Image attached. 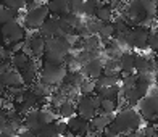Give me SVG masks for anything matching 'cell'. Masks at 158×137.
<instances>
[{
  "label": "cell",
  "mask_w": 158,
  "mask_h": 137,
  "mask_svg": "<svg viewBox=\"0 0 158 137\" xmlns=\"http://www.w3.org/2000/svg\"><path fill=\"white\" fill-rule=\"evenodd\" d=\"M142 116L139 114V111L132 106L123 108L121 111H118V114L113 118L111 127H114L116 131L121 134H131L134 131H137L140 126Z\"/></svg>",
  "instance_id": "6da1fadb"
},
{
  "label": "cell",
  "mask_w": 158,
  "mask_h": 137,
  "mask_svg": "<svg viewBox=\"0 0 158 137\" xmlns=\"http://www.w3.org/2000/svg\"><path fill=\"white\" fill-rule=\"evenodd\" d=\"M66 74H68V68L64 64H55V63L44 61L37 76H39V82L52 89L55 85H61L64 82Z\"/></svg>",
  "instance_id": "7a4b0ae2"
},
{
  "label": "cell",
  "mask_w": 158,
  "mask_h": 137,
  "mask_svg": "<svg viewBox=\"0 0 158 137\" xmlns=\"http://www.w3.org/2000/svg\"><path fill=\"white\" fill-rule=\"evenodd\" d=\"M48 16H50V13L47 8V3H40V2L27 3L26 5V15L23 19L24 27H27L29 31H39Z\"/></svg>",
  "instance_id": "3957f363"
},
{
  "label": "cell",
  "mask_w": 158,
  "mask_h": 137,
  "mask_svg": "<svg viewBox=\"0 0 158 137\" xmlns=\"http://www.w3.org/2000/svg\"><path fill=\"white\" fill-rule=\"evenodd\" d=\"M71 52V47L66 44L63 37H53L45 40V53H44V61L47 63H55V64H63L66 56Z\"/></svg>",
  "instance_id": "277c9868"
},
{
  "label": "cell",
  "mask_w": 158,
  "mask_h": 137,
  "mask_svg": "<svg viewBox=\"0 0 158 137\" xmlns=\"http://www.w3.org/2000/svg\"><path fill=\"white\" fill-rule=\"evenodd\" d=\"M0 37H2L3 47L8 48L10 45L24 40L26 29L23 27V24H21L18 19H15V21H11V23H8V24H5V26L0 27Z\"/></svg>",
  "instance_id": "5b68a950"
},
{
  "label": "cell",
  "mask_w": 158,
  "mask_h": 137,
  "mask_svg": "<svg viewBox=\"0 0 158 137\" xmlns=\"http://www.w3.org/2000/svg\"><path fill=\"white\" fill-rule=\"evenodd\" d=\"M137 105H139V114L143 119L147 121L158 119V92L147 93Z\"/></svg>",
  "instance_id": "8992f818"
},
{
  "label": "cell",
  "mask_w": 158,
  "mask_h": 137,
  "mask_svg": "<svg viewBox=\"0 0 158 137\" xmlns=\"http://www.w3.org/2000/svg\"><path fill=\"white\" fill-rule=\"evenodd\" d=\"M23 53H26L31 58H42L45 53V39L39 32L32 34L31 37L24 39V48Z\"/></svg>",
  "instance_id": "52a82bcc"
},
{
  "label": "cell",
  "mask_w": 158,
  "mask_h": 137,
  "mask_svg": "<svg viewBox=\"0 0 158 137\" xmlns=\"http://www.w3.org/2000/svg\"><path fill=\"white\" fill-rule=\"evenodd\" d=\"M148 35H150V31L145 29V27H142V26L131 27L127 32V47H132L137 50L145 48L147 42H148Z\"/></svg>",
  "instance_id": "ba28073f"
},
{
  "label": "cell",
  "mask_w": 158,
  "mask_h": 137,
  "mask_svg": "<svg viewBox=\"0 0 158 137\" xmlns=\"http://www.w3.org/2000/svg\"><path fill=\"white\" fill-rule=\"evenodd\" d=\"M39 34L45 40L53 39V37H63V32H61V27H60V18L48 16L47 21L42 24V27L39 29Z\"/></svg>",
  "instance_id": "9c48e42d"
},
{
  "label": "cell",
  "mask_w": 158,
  "mask_h": 137,
  "mask_svg": "<svg viewBox=\"0 0 158 137\" xmlns=\"http://www.w3.org/2000/svg\"><path fill=\"white\" fill-rule=\"evenodd\" d=\"M76 114L81 119L84 121H90L92 118L97 114V110L94 108V105H92L89 95H81L77 97V103H76Z\"/></svg>",
  "instance_id": "30bf717a"
},
{
  "label": "cell",
  "mask_w": 158,
  "mask_h": 137,
  "mask_svg": "<svg viewBox=\"0 0 158 137\" xmlns=\"http://www.w3.org/2000/svg\"><path fill=\"white\" fill-rule=\"evenodd\" d=\"M79 73L84 76V79L95 81V79H98L100 76H102V73H103V61L97 56V58L90 60L89 63L82 64L81 69H79Z\"/></svg>",
  "instance_id": "8fae6325"
},
{
  "label": "cell",
  "mask_w": 158,
  "mask_h": 137,
  "mask_svg": "<svg viewBox=\"0 0 158 137\" xmlns=\"http://www.w3.org/2000/svg\"><path fill=\"white\" fill-rule=\"evenodd\" d=\"M66 127H68V134L71 135H82V137H87L89 132H90V126L87 121L81 119L76 114V116L69 118L66 121Z\"/></svg>",
  "instance_id": "7c38bea8"
},
{
  "label": "cell",
  "mask_w": 158,
  "mask_h": 137,
  "mask_svg": "<svg viewBox=\"0 0 158 137\" xmlns=\"http://www.w3.org/2000/svg\"><path fill=\"white\" fill-rule=\"evenodd\" d=\"M0 81L5 85L6 89H15V87H23L24 82H23V76L21 73H18L16 69H6L3 74H0Z\"/></svg>",
  "instance_id": "4fadbf2b"
},
{
  "label": "cell",
  "mask_w": 158,
  "mask_h": 137,
  "mask_svg": "<svg viewBox=\"0 0 158 137\" xmlns=\"http://www.w3.org/2000/svg\"><path fill=\"white\" fill-rule=\"evenodd\" d=\"M113 114H105V113H98L95 114L94 118L89 121V126H90V132H97V134H102L106 127H108L111 122H113Z\"/></svg>",
  "instance_id": "5bb4252c"
},
{
  "label": "cell",
  "mask_w": 158,
  "mask_h": 137,
  "mask_svg": "<svg viewBox=\"0 0 158 137\" xmlns=\"http://www.w3.org/2000/svg\"><path fill=\"white\" fill-rule=\"evenodd\" d=\"M10 64L13 66V69H16L18 73H24L26 69H29L32 66V58L31 56H27L26 53H16V55H11L10 58Z\"/></svg>",
  "instance_id": "9a60e30c"
},
{
  "label": "cell",
  "mask_w": 158,
  "mask_h": 137,
  "mask_svg": "<svg viewBox=\"0 0 158 137\" xmlns=\"http://www.w3.org/2000/svg\"><path fill=\"white\" fill-rule=\"evenodd\" d=\"M135 55L131 52H123L121 56L118 58V64H119V71L123 74H132L135 71Z\"/></svg>",
  "instance_id": "2e32d148"
},
{
  "label": "cell",
  "mask_w": 158,
  "mask_h": 137,
  "mask_svg": "<svg viewBox=\"0 0 158 137\" xmlns=\"http://www.w3.org/2000/svg\"><path fill=\"white\" fill-rule=\"evenodd\" d=\"M47 8H48V13H52V16H56V18H61L66 13H69L68 0H52V2L47 3Z\"/></svg>",
  "instance_id": "e0dca14e"
},
{
  "label": "cell",
  "mask_w": 158,
  "mask_h": 137,
  "mask_svg": "<svg viewBox=\"0 0 158 137\" xmlns=\"http://www.w3.org/2000/svg\"><path fill=\"white\" fill-rule=\"evenodd\" d=\"M56 116H60L61 119H69V118L76 116V103L66 98L56 108Z\"/></svg>",
  "instance_id": "ac0fdd59"
},
{
  "label": "cell",
  "mask_w": 158,
  "mask_h": 137,
  "mask_svg": "<svg viewBox=\"0 0 158 137\" xmlns=\"http://www.w3.org/2000/svg\"><path fill=\"white\" fill-rule=\"evenodd\" d=\"M95 19H98L100 23H111L113 19V8L110 5H105V3H100L95 10Z\"/></svg>",
  "instance_id": "d6986e66"
},
{
  "label": "cell",
  "mask_w": 158,
  "mask_h": 137,
  "mask_svg": "<svg viewBox=\"0 0 158 137\" xmlns=\"http://www.w3.org/2000/svg\"><path fill=\"white\" fill-rule=\"evenodd\" d=\"M29 90L34 97H37L39 100H45L48 97H52V89L47 87V85H44L42 82H34L32 85H29Z\"/></svg>",
  "instance_id": "ffe728a7"
},
{
  "label": "cell",
  "mask_w": 158,
  "mask_h": 137,
  "mask_svg": "<svg viewBox=\"0 0 158 137\" xmlns=\"http://www.w3.org/2000/svg\"><path fill=\"white\" fill-rule=\"evenodd\" d=\"M95 93L102 100H113V102H118V98H119V85L106 87V89H102V90H98Z\"/></svg>",
  "instance_id": "44dd1931"
},
{
  "label": "cell",
  "mask_w": 158,
  "mask_h": 137,
  "mask_svg": "<svg viewBox=\"0 0 158 137\" xmlns=\"http://www.w3.org/2000/svg\"><path fill=\"white\" fill-rule=\"evenodd\" d=\"M16 16H18L16 11H11L8 8H5L3 5H0V27L5 26V24H8V23H11V21H15Z\"/></svg>",
  "instance_id": "7402d4cb"
},
{
  "label": "cell",
  "mask_w": 158,
  "mask_h": 137,
  "mask_svg": "<svg viewBox=\"0 0 158 137\" xmlns=\"http://www.w3.org/2000/svg\"><path fill=\"white\" fill-rule=\"evenodd\" d=\"M121 73L119 71V64L118 60H108L106 63H103V76H118Z\"/></svg>",
  "instance_id": "603a6c76"
},
{
  "label": "cell",
  "mask_w": 158,
  "mask_h": 137,
  "mask_svg": "<svg viewBox=\"0 0 158 137\" xmlns=\"http://www.w3.org/2000/svg\"><path fill=\"white\" fill-rule=\"evenodd\" d=\"M97 35H98L100 40H110V39H113V35H114L113 23H103V26L100 27V31H98Z\"/></svg>",
  "instance_id": "cb8c5ba5"
},
{
  "label": "cell",
  "mask_w": 158,
  "mask_h": 137,
  "mask_svg": "<svg viewBox=\"0 0 158 137\" xmlns=\"http://www.w3.org/2000/svg\"><path fill=\"white\" fill-rule=\"evenodd\" d=\"M5 8H8V10H11V11H21V10H26V2L24 0H5V2L2 3Z\"/></svg>",
  "instance_id": "d4e9b609"
},
{
  "label": "cell",
  "mask_w": 158,
  "mask_h": 137,
  "mask_svg": "<svg viewBox=\"0 0 158 137\" xmlns=\"http://www.w3.org/2000/svg\"><path fill=\"white\" fill-rule=\"evenodd\" d=\"M118 110V102H113V100H102L100 103V111L98 113H105V114H113ZM97 113V114H98Z\"/></svg>",
  "instance_id": "484cf974"
},
{
  "label": "cell",
  "mask_w": 158,
  "mask_h": 137,
  "mask_svg": "<svg viewBox=\"0 0 158 137\" xmlns=\"http://www.w3.org/2000/svg\"><path fill=\"white\" fill-rule=\"evenodd\" d=\"M139 74H123L121 77V89H134Z\"/></svg>",
  "instance_id": "4316f807"
},
{
  "label": "cell",
  "mask_w": 158,
  "mask_h": 137,
  "mask_svg": "<svg viewBox=\"0 0 158 137\" xmlns=\"http://www.w3.org/2000/svg\"><path fill=\"white\" fill-rule=\"evenodd\" d=\"M21 76H23L24 85H32V84L35 82V77H37V69H35L34 64H32L29 69H26L24 73H21Z\"/></svg>",
  "instance_id": "83f0119b"
},
{
  "label": "cell",
  "mask_w": 158,
  "mask_h": 137,
  "mask_svg": "<svg viewBox=\"0 0 158 137\" xmlns=\"http://www.w3.org/2000/svg\"><path fill=\"white\" fill-rule=\"evenodd\" d=\"M79 90H81L82 95H92V93H95V82L90 81V79H84L79 85Z\"/></svg>",
  "instance_id": "f1b7e54d"
},
{
  "label": "cell",
  "mask_w": 158,
  "mask_h": 137,
  "mask_svg": "<svg viewBox=\"0 0 158 137\" xmlns=\"http://www.w3.org/2000/svg\"><path fill=\"white\" fill-rule=\"evenodd\" d=\"M98 5H100V3H98V2H94V0L84 2V5H82V15H85V16H94Z\"/></svg>",
  "instance_id": "f546056e"
},
{
  "label": "cell",
  "mask_w": 158,
  "mask_h": 137,
  "mask_svg": "<svg viewBox=\"0 0 158 137\" xmlns=\"http://www.w3.org/2000/svg\"><path fill=\"white\" fill-rule=\"evenodd\" d=\"M35 137H58L56 129H55V122L53 124H48V126H44L37 134H35Z\"/></svg>",
  "instance_id": "4dcf8cb0"
},
{
  "label": "cell",
  "mask_w": 158,
  "mask_h": 137,
  "mask_svg": "<svg viewBox=\"0 0 158 137\" xmlns=\"http://www.w3.org/2000/svg\"><path fill=\"white\" fill-rule=\"evenodd\" d=\"M68 5H69V13L77 15V16L82 15V5H84V2H81V0H71V2H68Z\"/></svg>",
  "instance_id": "1f68e13d"
},
{
  "label": "cell",
  "mask_w": 158,
  "mask_h": 137,
  "mask_svg": "<svg viewBox=\"0 0 158 137\" xmlns=\"http://www.w3.org/2000/svg\"><path fill=\"white\" fill-rule=\"evenodd\" d=\"M147 47L152 50V52H156L158 53V32H150Z\"/></svg>",
  "instance_id": "d6a6232c"
},
{
  "label": "cell",
  "mask_w": 158,
  "mask_h": 137,
  "mask_svg": "<svg viewBox=\"0 0 158 137\" xmlns=\"http://www.w3.org/2000/svg\"><path fill=\"white\" fill-rule=\"evenodd\" d=\"M55 129H56V134L63 135V134H68V127H66V122L64 121H55Z\"/></svg>",
  "instance_id": "836d02e7"
},
{
  "label": "cell",
  "mask_w": 158,
  "mask_h": 137,
  "mask_svg": "<svg viewBox=\"0 0 158 137\" xmlns=\"http://www.w3.org/2000/svg\"><path fill=\"white\" fill-rule=\"evenodd\" d=\"M102 135H103V137H119V132H118L114 127H111V124H110V126L102 132Z\"/></svg>",
  "instance_id": "e575fe53"
},
{
  "label": "cell",
  "mask_w": 158,
  "mask_h": 137,
  "mask_svg": "<svg viewBox=\"0 0 158 137\" xmlns=\"http://www.w3.org/2000/svg\"><path fill=\"white\" fill-rule=\"evenodd\" d=\"M5 93H6V87L2 84V81H0V98H2V97L5 95Z\"/></svg>",
  "instance_id": "d590c367"
},
{
  "label": "cell",
  "mask_w": 158,
  "mask_h": 137,
  "mask_svg": "<svg viewBox=\"0 0 158 137\" xmlns=\"http://www.w3.org/2000/svg\"><path fill=\"white\" fill-rule=\"evenodd\" d=\"M0 137H11V135H6V134H3V132H0Z\"/></svg>",
  "instance_id": "8d00e7d4"
},
{
  "label": "cell",
  "mask_w": 158,
  "mask_h": 137,
  "mask_svg": "<svg viewBox=\"0 0 158 137\" xmlns=\"http://www.w3.org/2000/svg\"><path fill=\"white\" fill-rule=\"evenodd\" d=\"M3 45V42H2V37H0V47H2Z\"/></svg>",
  "instance_id": "74e56055"
},
{
  "label": "cell",
  "mask_w": 158,
  "mask_h": 137,
  "mask_svg": "<svg viewBox=\"0 0 158 137\" xmlns=\"http://www.w3.org/2000/svg\"><path fill=\"white\" fill-rule=\"evenodd\" d=\"M94 137H103L102 134H97V135H94Z\"/></svg>",
  "instance_id": "f35d334b"
},
{
  "label": "cell",
  "mask_w": 158,
  "mask_h": 137,
  "mask_svg": "<svg viewBox=\"0 0 158 137\" xmlns=\"http://www.w3.org/2000/svg\"><path fill=\"white\" fill-rule=\"evenodd\" d=\"M156 63H158V53H156Z\"/></svg>",
  "instance_id": "ab89813d"
},
{
  "label": "cell",
  "mask_w": 158,
  "mask_h": 137,
  "mask_svg": "<svg viewBox=\"0 0 158 137\" xmlns=\"http://www.w3.org/2000/svg\"><path fill=\"white\" fill-rule=\"evenodd\" d=\"M156 15H158V8H156Z\"/></svg>",
  "instance_id": "60d3db41"
},
{
  "label": "cell",
  "mask_w": 158,
  "mask_h": 137,
  "mask_svg": "<svg viewBox=\"0 0 158 137\" xmlns=\"http://www.w3.org/2000/svg\"><path fill=\"white\" fill-rule=\"evenodd\" d=\"M119 137H121V135H119Z\"/></svg>",
  "instance_id": "b9f144b4"
}]
</instances>
